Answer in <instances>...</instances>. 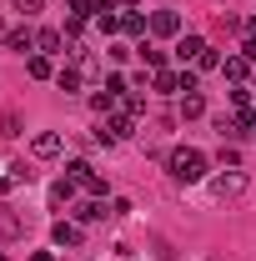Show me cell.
Instances as JSON below:
<instances>
[{"label": "cell", "mask_w": 256, "mask_h": 261, "mask_svg": "<svg viewBox=\"0 0 256 261\" xmlns=\"http://www.w3.org/2000/svg\"><path fill=\"white\" fill-rule=\"evenodd\" d=\"M166 171H171L181 186H191V181H201V176H206V156H201L196 146H176V151L166 156Z\"/></svg>", "instance_id": "1"}, {"label": "cell", "mask_w": 256, "mask_h": 261, "mask_svg": "<svg viewBox=\"0 0 256 261\" xmlns=\"http://www.w3.org/2000/svg\"><path fill=\"white\" fill-rule=\"evenodd\" d=\"M15 236H25V216L15 206H0V241H15Z\"/></svg>", "instance_id": "2"}, {"label": "cell", "mask_w": 256, "mask_h": 261, "mask_svg": "<svg viewBox=\"0 0 256 261\" xmlns=\"http://www.w3.org/2000/svg\"><path fill=\"white\" fill-rule=\"evenodd\" d=\"M201 56H206V40H201V35H181V40H176V61L181 65H196Z\"/></svg>", "instance_id": "3"}, {"label": "cell", "mask_w": 256, "mask_h": 261, "mask_svg": "<svg viewBox=\"0 0 256 261\" xmlns=\"http://www.w3.org/2000/svg\"><path fill=\"white\" fill-rule=\"evenodd\" d=\"M211 191L221 196V201H226V196H241V191H246V176H241V171H226V176L211 181Z\"/></svg>", "instance_id": "4"}, {"label": "cell", "mask_w": 256, "mask_h": 261, "mask_svg": "<svg viewBox=\"0 0 256 261\" xmlns=\"http://www.w3.org/2000/svg\"><path fill=\"white\" fill-rule=\"evenodd\" d=\"M61 146H65V141L56 136V130H40V136L31 141V151L40 156V161H50V156H61Z\"/></svg>", "instance_id": "5"}, {"label": "cell", "mask_w": 256, "mask_h": 261, "mask_svg": "<svg viewBox=\"0 0 256 261\" xmlns=\"http://www.w3.org/2000/svg\"><path fill=\"white\" fill-rule=\"evenodd\" d=\"M65 56H75V70H81L86 81H96V75H106V70H100V61H96V56H91V50H81V45H70Z\"/></svg>", "instance_id": "6"}, {"label": "cell", "mask_w": 256, "mask_h": 261, "mask_svg": "<svg viewBox=\"0 0 256 261\" xmlns=\"http://www.w3.org/2000/svg\"><path fill=\"white\" fill-rule=\"evenodd\" d=\"M151 35H181V15L176 10H156L151 15Z\"/></svg>", "instance_id": "7"}, {"label": "cell", "mask_w": 256, "mask_h": 261, "mask_svg": "<svg viewBox=\"0 0 256 261\" xmlns=\"http://www.w3.org/2000/svg\"><path fill=\"white\" fill-rule=\"evenodd\" d=\"M50 241H56V246H65V251H75V246H81V226L56 221V226H50Z\"/></svg>", "instance_id": "8"}, {"label": "cell", "mask_w": 256, "mask_h": 261, "mask_svg": "<svg viewBox=\"0 0 256 261\" xmlns=\"http://www.w3.org/2000/svg\"><path fill=\"white\" fill-rule=\"evenodd\" d=\"M61 45H65L61 31H35V50H40V56H65Z\"/></svg>", "instance_id": "9"}, {"label": "cell", "mask_w": 256, "mask_h": 261, "mask_svg": "<svg viewBox=\"0 0 256 261\" xmlns=\"http://www.w3.org/2000/svg\"><path fill=\"white\" fill-rule=\"evenodd\" d=\"M221 75H226V81H236V86H241V81L251 75V61H246V56H226V61H221Z\"/></svg>", "instance_id": "10"}, {"label": "cell", "mask_w": 256, "mask_h": 261, "mask_svg": "<svg viewBox=\"0 0 256 261\" xmlns=\"http://www.w3.org/2000/svg\"><path fill=\"white\" fill-rule=\"evenodd\" d=\"M136 56L146 61V70H166V50H161V45H146V40H141V45H136Z\"/></svg>", "instance_id": "11"}, {"label": "cell", "mask_w": 256, "mask_h": 261, "mask_svg": "<svg viewBox=\"0 0 256 261\" xmlns=\"http://www.w3.org/2000/svg\"><path fill=\"white\" fill-rule=\"evenodd\" d=\"M181 116H186V121L206 116V100H201V91H181Z\"/></svg>", "instance_id": "12"}, {"label": "cell", "mask_w": 256, "mask_h": 261, "mask_svg": "<svg viewBox=\"0 0 256 261\" xmlns=\"http://www.w3.org/2000/svg\"><path fill=\"white\" fill-rule=\"evenodd\" d=\"M151 86L166 91V96H171V91H181V70H151Z\"/></svg>", "instance_id": "13"}, {"label": "cell", "mask_w": 256, "mask_h": 261, "mask_svg": "<svg viewBox=\"0 0 256 261\" xmlns=\"http://www.w3.org/2000/svg\"><path fill=\"white\" fill-rule=\"evenodd\" d=\"M100 216H111V211H106V201H96V196L75 206V221H100Z\"/></svg>", "instance_id": "14"}, {"label": "cell", "mask_w": 256, "mask_h": 261, "mask_svg": "<svg viewBox=\"0 0 256 261\" xmlns=\"http://www.w3.org/2000/svg\"><path fill=\"white\" fill-rule=\"evenodd\" d=\"M25 70H31L35 81H50V75H56V65H50V56H40V50H35L31 61H25Z\"/></svg>", "instance_id": "15"}, {"label": "cell", "mask_w": 256, "mask_h": 261, "mask_svg": "<svg viewBox=\"0 0 256 261\" xmlns=\"http://www.w3.org/2000/svg\"><path fill=\"white\" fill-rule=\"evenodd\" d=\"M106 130H111V141H126L136 126H131V116H126V111H121V116H111V121H106Z\"/></svg>", "instance_id": "16"}, {"label": "cell", "mask_w": 256, "mask_h": 261, "mask_svg": "<svg viewBox=\"0 0 256 261\" xmlns=\"http://www.w3.org/2000/svg\"><path fill=\"white\" fill-rule=\"evenodd\" d=\"M81 81H86V75H81L75 65H65V70H56V86H61V91H81Z\"/></svg>", "instance_id": "17"}, {"label": "cell", "mask_w": 256, "mask_h": 261, "mask_svg": "<svg viewBox=\"0 0 256 261\" xmlns=\"http://www.w3.org/2000/svg\"><path fill=\"white\" fill-rule=\"evenodd\" d=\"M121 31H126V35H146V31H151V20L131 10V15H121Z\"/></svg>", "instance_id": "18"}, {"label": "cell", "mask_w": 256, "mask_h": 261, "mask_svg": "<svg viewBox=\"0 0 256 261\" xmlns=\"http://www.w3.org/2000/svg\"><path fill=\"white\" fill-rule=\"evenodd\" d=\"M5 40H10V50H20V56H25V50H35V31H10Z\"/></svg>", "instance_id": "19"}, {"label": "cell", "mask_w": 256, "mask_h": 261, "mask_svg": "<svg viewBox=\"0 0 256 261\" xmlns=\"http://www.w3.org/2000/svg\"><path fill=\"white\" fill-rule=\"evenodd\" d=\"M70 196H75V181L65 176V181H56V186H50V206H65Z\"/></svg>", "instance_id": "20"}, {"label": "cell", "mask_w": 256, "mask_h": 261, "mask_svg": "<svg viewBox=\"0 0 256 261\" xmlns=\"http://www.w3.org/2000/svg\"><path fill=\"white\" fill-rule=\"evenodd\" d=\"M91 176H96V171H91V161H70V181H75V186H86Z\"/></svg>", "instance_id": "21"}, {"label": "cell", "mask_w": 256, "mask_h": 261, "mask_svg": "<svg viewBox=\"0 0 256 261\" xmlns=\"http://www.w3.org/2000/svg\"><path fill=\"white\" fill-rule=\"evenodd\" d=\"M91 106H96L100 116H111V111H116V96H111V91H96V96H91Z\"/></svg>", "instance_id": "22"}, {"label": "cell", "mask_w": 256, "mask_h": 261, "mask_svg": "<svg viewBox=\"0 0 256 261\" xmlns=\"http://www.w3.org/2000/svg\"><path fill=\"white\" fill-rule=\"evenodd\" d=\"M40 5L45 0H10V10H20V15H40Z\"/></svg>", "instance_id": "23"}, {"label": "cell", "mask_w": 256, "mask_h": 261, "mask_svg": "<svg viewBox=\"0 0 256 261\" xmlns=\"http://www.w3.org/2000/svg\"><path fill=\"white\" fill-rule=\"evenodd\" d=\"M196 70H221V56H216V50H211V45H206V56H201V61H196Z\"/></svg>", "instance_id": "24"}, {"label": "cell", "mask_w": 256, "mask_h": 261, "mask_svg": "<svg viewBox=\"0 0 256 261\" xmlns=\"http://www.w3.org/2000/svg\"><path fill=\"white\" fill-rule=\"evenodd\" d=\"M216 31H221V35H236V31H241V20H236V15H216Z\"/></svg>", "instance_id": "25"}, {"label": "cell", "mask_w": 256, "mask_h": 261, "mask_svg": "<svg viewBox=\"0 0 256 261\" xmlns=\"http://www.w3.org/2000/svg\"><path fill=\"white\" fill-rule=\"evenodd\" d=\"M231 106H236V111H246V106H251V91H246V86H236V91H231Z\"/></svg>", "instance_id": "26"}, {"label": "cell", "mask_w": 256, "mask_h": 261, "mask_svg": "<svg viewBox=\"0 0 256 261\" xmlns=\"http://www.w3.org/2000/svg\"><path fill=\"white\" fill-rule=\"evenodd\" d=\"M86 191H91V196L100 201V196H106V176H91V181H86Z\"/></svg>", "instance_id": "27"}, {"label": "cell", "mask_w": 256, "mask_h": 261, "mask_svg": "<svg viewBox=\"0 0 256 261\" xmlns=\"http://www.w3.org/2000/svg\"><path fill=\"white\" fill-rule=\"evenodd\" d=\"M31 261H56V256H50V251H35V256Z\"/></svg>", "instance_id": "28"}, {"label": "cell", "mask_w": 256, "mask_h": 261, "mask_svg": "<svg viewBox=\"0 0 256 261\" xmlns=\"http://www.w3.org/2000/svg\"><path fill=\"white\" fill-rule=\"evenodd\" d=\"M246 40H256V20H251V25H246Z\"/></svg>", "instance_id": "29"}, {"label": "cell", "mask_w": 256, "mask_h": 261, "mask_svg": "<svg viewBox=\"0 0 256 261\" xmlns=\"http://www.w3.org/2000/svg\"><path fill=\"white\" fill-rule=\"evenodd\" d=\"M251 136H256V116H251Z\"/></svg>", "instance_id": "30"}, {"label": "cell", "mask_w": 256, "mask_h": 261, "mask_svg": "<svg viewBox=\"0 0 256 261\" xmlns=\"http://www.w3.org/2000/svg\"><path fill=\"white\" fill-rule=\"evenodd\" d=\"M0 261H5V251H0Z\"/></svg>", "instance_id": "31"}, {"label": "cell", "mask_w": 256, "mask_h": 261, "mask_svg": "<svg viewBox=\"0 0 256 261\" xmlns=\"http://www.w3.org/2000/svg\"><path fill=\"white\" fill-rule=\"evenodd\" d=\"M0 35H5V25H0Z\"/></svg>", "instance_id": "32"}, {"label": "cell", "mask_w": 256, "mask_h": 261, "mask_svg": "<svg viewBox=\"0 0 256 261\" xmlns=\"http://www.w3.org/2000/svg\"><path fill=\"white\" fill-rule=\"evenodd\" d=\"M251 116H256V111H251Z\"/></svg>", "instance_id": "33"}]
</instances>
